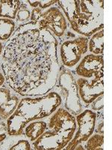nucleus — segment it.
<instances>
[{
	"label": "nucleus",
	"instance_id": "1",
	"mask_svg": "<svg viewBox=\"0 0 112 150\" xmlns=\"http://www.w3.org/2000/svg\"><path fill=\"white\" fill-rule=\"evenodd\" d=\"M58 45L54 35L37 23L19 25L4 45L0 59L5 83L22 97L49 93L61 70Z\"/></svg>",
	"mask_w": 112,
	"mask_h": 150
},
{
	"label": "nucleus",
	"instance_id": "15",
	"mask_svg": "<svg viewBox=\"0 0 112 150\" xmlns=\"http://www.w3.org/2000/svg\"><path fill=\"white\" fill-rule=\"evenodd\" d=\"M88 51L94 55H103L104 29L98 31L90 36L88 41Z\"/></svg>",
	"mask_w": 112,
	"mask_h": 150
},
{
	"label": "nucleus",
	"instance_id": "12",
	"mask_svg": "<svg viewBox=\"0 0 112 150\" xmlns=\"http://www.w3.org/2000/svg\"><path fill=\"white\" fill-rule=\"evenodd\" d=\"M0 149L8 150H31L32 149L30 142L25 135L8 136L7 138L0 143Z\"/></svg>",
	"mask_w": 112,
	"mask_h": 150
},
{
	"label": "nucleus",
	"instance_id": "7",
	"mask_svg": "<svg viewBox=\"0 0 112 150\" xmlns=\"http://www.w3.org/2000/svg\"><path fill=\"white\" fill-rule=\"evenodd\" d=\"M97 114L95 111L87 109L76 116V128L73 139L64 149L72 150L82 143H85L95 131Z\"/></svg>",
	"mask_w": 112,
	"mask_h": 150
},
{
	"label": "nucleus",
	"instance_id": "5",
	"mask_svg": "<svg viewBox=\"0 0 112 150\" xmlns=\"http://www.w3.org/2000/svg\"><path fill=\"white\" fill-rule=\"evenodd\" d=\"M58 92L62 99L64 108L73 116L83 110V105L78 92V85L74 73L70 68H63L60 70L58 81L52 89Z\"/></svg>",
	"mask_w": 112,
	"mask_h": 150
},
{
	"label": "nucleus",
	"instance_id": "21",
	"mask_svg": "<svg viewBox=\"0 0 112 150\" xmlns=\"http://www.w3.org/2000/svg\"><path fill=\"white\" fill-rule=\"evenodd\" d=\"M43 10H41L39 8H34L31 10V17L29 21L30 22L37 23L38 20L41 17V14H42Z\"/></svg>",
	"mask_w": 112,
	"mask_h": 150
},
{
	"label": "nucleus",
	"instance_id": "25",
	"mask_svg": "<svg viewBox=\"0 0 112 150\" xmlns=\"http://www.w3.org/2000/svg\"><path fill=\"white\" fill-rule=\"evenodd\" d=\"M4 48V45L2 44V42L0 41V59H1V56H2V50H3Z\"/></svg>",
	"mask_w": 112,
	"mask_h": 150
},
{
	"label": "nucleus",
	"instance_id": "8",
	"mask_svg": "<svg viewBox=\"0 0 112 150\" xmlns=\"http://www.w3.org/2000/svg\"><path fill=\"white\" fill-rule=\"evenodd\" d=\"M38 26L50 31L57 39H61L66 34L68 22L63 12L58 7L52 6L43 11L37 21Z\"/></svg>",
	"mask_w": 112,
	"mask_h": 150
},
{
	"label": "nucleus",
	"instance_id": "9",
	"mask_svg": "<svg viewBox=\"0 0 112 150\" xmlns=\"http://www.w3.org/2000/svg\"><path fill=\"white\" fill-rule=\"evenodd\" d=\"M76 74L86 79H101L104 76L103 55L87 53L75 68Z\"/></svg>",
	"mask_w": 112,
	"mask_h": 150
},
{
	"label": "nucleus",
	"instance_id": "22",
	"mask_svg": "<svg viewBox=\"0 0 112 150\" xmlns=\"http://www.w3.org/2000/svg\"><path fill=\"white\" fill-rule=\"evenodd\" d=\"M100 116H99V120H97V122H96V125H97V132L99 134H104V123H103V111H102L101 112L100 111Z\"/></svg>",
	"mask_w": 112,
	"mask_h": 150
},
{
	"label": "nucleus",
	"instance_id": "23",
	"mask_svg": "<svg viewBox=\"0 0 112 150\" xmlns=\"http://www.w3.org/2000/svg\"><path fill=\"white\" fill-rule=\"evenodd\" d=\"M8 132L7 124L5 122V120L0 119V134Z\"/></svg>",
	"mask_w": 112,
	"mask_h": 150
},
{
	"label": "nucleus",
	"instance_id": "24",
	"mask_svg": "<svg viewBox=\"0 0 112 150\" xmlns=\"http://www.w3.org/2000/svg\"><path fill=\"white\" fill-rule=\"evenodd\" d=\"M5 83V77L4 76V74L2 72L1 67H0V87L2 86Z\"/></svg>",
	"mask_w": 112,
	"mask_h": 150
},
{
	"label": "nucleus",
	"instance_id": "4",
	"mask_svg": "<svg viewBox=\"0 0 112 150\" xmlns=\"http://www.w3.org/2000/svg\"><path fill=\"white\" fill-rule=\"evenodd\" d=\"M46 119V131L33 142L32 146L37 150L64 149L77 128L76 116L61 106Z\"/></svg>",
	"mask_w": 112,
	"mask_h": 150
},
{
	"label": "nucleus",
	"instance_id": "14",
	"mask_svg": "<svg viewBox=\"0 0 112 150\" xmlns=\"http://www.w3.org/2000/svg\"><path fill=\"white\" fill-rule=\"evenodd\" d=\"M22 1L20 0H0V18L14 21Z\"/></svg>",
	"mask_w": 112,
	"mask_h": 150
},
{
	"label": "nucleus",
	"instance_id": "17",
	"mask_svg": "<svg viewBox=\"0 0 112 150\" xmlns=\"http://www.w3.org/2000/svg\"><path fill=\"white\" fill-rule=\"evenodd\" d=\"M85 144V149L88 150H103L104 149V135L99 134H92L88 139Z\"/></svg>",
	"mask_w": 112,
	"mask_h": 150
},
{
	"label": "nucleus",
	"instance_id": "3",
	"mask_svg": "<svg viewBox=\"0 0 112 150\" xmlns=\"http://www.w3.org/2000/svg\"><path fill=\"white\" fill-rule=\"evenodd\" d=\"M70 29L79 35L90 38L104 27L103 0H59Z\"/></svg>",
	"mask_w": 112,
	"mask_h": 150
},
{
	"label": "nucleus",
	"instance_id": "6",
	"mask_svg": "<svg viewBox=\"0 0 112 150\" xmlns=\"http://www.w3.org/2000/svg\"><path fill=\"white\" fill-rule=\"evenodd\" d=\"M88 38L79 35L61 43L59 48L60 60L65 68L76 67L88 53Z\"/></svg>",
	"mask_w": 112,
	"mask_h": 150
},
{
	"label": "nucleus",
	"instance_id": "13",
	"mask_svg": "<svg viewBox=\"0 0 112 150\" xmlns=\"http://www.w3.org/2000/svg\"><path fill=\"white\" fill-rule=\"evenodd\" d=\"M47 127V119L35 120L26 125L24 128V135L29 142L33 143L44 133Z\"/></svg>",
	"mask_w": 112,
	"mask_h": 150
},
{
	"label": "nucleus",
	"instance_id": "11",
	"mask_svg": "<svg viewBox=\"0 0 112 150\" xmlns=\"http://www.w3.org/2000/svg\"><path fill=\"white\" fill-rule=\"evenodd\" d=\"M20 96L10 87H0V119L7 120L17 108Z\"/></svg>",
	"mask_w": 112,
	"mask_h": 150
},
{
	"label": "nucleus",
	"instance_id": "20",
	"mask_svg": "<svg viewBox=\"0 0 112 150\" xmlns=\"http://www.w3.org/2000/svg\"><path fill=\"white\" fill-rule=\"evenodd\" d=\"M104 107V96L103 95L99 96L98 98L92 101L90 104V108L93 111H100L103 109Z\"/></svg>",
	"mask_w": 112,
	"mask_h": 150
},
{
	"label": "nucleus",
	"instance_id": "19",
	"mask_svg": "<svg viewBox=\"0 0 112 150\" xmlns=\"http://www.w3.org/2000/svg\"><path fill=\"white\" fill-rule=\"evenodd\" d=\"M28 5L30 6L32 8H39L41 10L44 11L45 9L49 8L52 5H55L58 2L57 0H42V1H32V0H28L26 1Z\"/></svg>",
	"mask_w": 112,
	"mask_h": 150
},
{
	"label": "nucleus",
	"instance_id": "18",
	"mask_svg": "<svg viewBox=\"0 0 112 150\" xmlns=\"http://www.w3.org/2000/svg\"><path fill=\"white\" fill-rule=\"evenodd\" d=\"M31 17V9L28 6V4L26 3V1H22L20 9L17 11V16H16V21L17 23L21 24L26 23L29 22Z\"/></svg>",
	"mask_w": 112,
	"mask_h": 150
},
{
	"label": "nucleus",
	"instance_id": "16",
	"mask_svg": "<svg viewBox=\"0 0 112 150\" xmlns=\"http://www.w3.org/2000/svg\"><path fill=\"white\" fill-rule=\"evenodd\" d=\"M17 29L16 23L13 20L0 18V41H8Z\"/></svg>",
	"mask_w": 112,
	"mask_h": 150
},
{
	"label": "nucleus",
	"instance_id": "10",
	"mask_svg": "<svg viewBox=\"0 0 112 150\" xmlns=\"http://www.w3.org/2000/svg\"><path fill=\"white\" fill-rule=\"evenodd\" d=\"M76 83L80 99L86 105L91 104L104 93L103 78L86 79L78 77L76 78Z\"/></svg>",
	"mask_w": 112,
	"mask_h": 150
},
{
	"label": "nucleus",
	"instance_id": "2",
	"mask_svg": "<svg viewBox=\"0 0 112 150\" xmlns=\"http://www.w3.org/2000/svg\"><path fill=\"white\" fill-rule=\"evenodd\" d=\"M62 99L58 92L52 90L45 96L23 97L17 108L6 120L9 136L24 135L26 125L51 116L61 107Z\"/></svg>",
	"mask_w": 112,
	"mask_h": 150
}]
</instances>
